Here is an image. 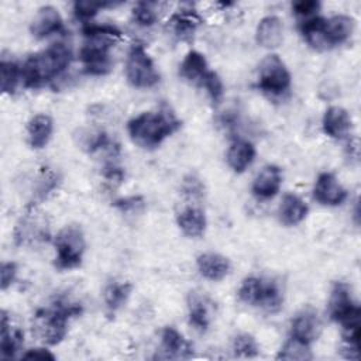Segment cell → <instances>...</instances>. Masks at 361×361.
<instances>
[{
    "label": "cell",
    "mask_w": 361,
    "mask_h": 361,
    "mask_svg": "<svg viewBox=\"0 0 361 361\" xmlns=\"http://www.w3.org/2000/svg\"><path fill=\"white\" fill-rule=\"evenodd\" d=\"M319 8H320V3L316 0H299L292 3V11L299 18H303V21L314 17Z\"/></svg>",
    "instance_id": "d590c367"
},
{
    "label": "cell",
    "mask_w": 361,
    "mask_h": 361,
    "mask_svg": "<svg viewBox=\"0 0 361 361\" xmlns=\"http://www.w3.org/2000/svg\"><path fill=\"white\" fill-rule=\"evenodd\" d=\"M56 183H58V176L55 172L49 171L48 168L42 171L41 176H39V182H38V188H37V192H35V196L37 199L42 200L44 197H47L48 193H51L55 188H56Z\"/></svg>",
    "instance_id": "e575fe53"
},
{
    "label": "cell",
    "mask_w": 361,
    "mask_h": 361,
    "mask_svg": "<svg viewBox=\"0 0 361 361\" xmlns=\"http://www.w3.org/2000/svg\"><path fill=\"white\" fill-rule=\"evenodd\" d=\"M55 267L62 271L75 269L82 264L86 250V240L78 224H66L58 231L54 240Z\"/></svg>",
    "instance_id": "8992f818"
},
{
    "label": "cell",
    "mask_w": 361,
    "mask_h": 361,
    "mask_svg": "<svg viewBox=\"0 0 361 361\" xmlns=\"http://www.w3.org/2000/svg\"><path fill=\"white\" fill-rule=\"evenodd\" d=\"M161 344L168 358H189L193 354L192 344L175 327H165L162 330Z\"/></svg>",
    "instance_id": "d4e9b609"
},
{
    "label": "cell",
    "mask_w": 361,
    "mask_h": 361,
    "mask_svg": "<svg viewBox=\"0 0 361 361\" xmlns=\"http://www.w3.org/2000/svg\"><path fill=\"white\" fill-rule=\"evenodd\" d=\"M21 358L23 360L45 361V360H55V355L49 350H45V348H31L27 353H24Z\"/></svg>",
    "instance_id": "f35d334b"
},
{
    "label": "cell",
    "mask_w": 361,
    "mask_h": 361,
    "mask_svg": "<svg viewBox=\"0 0 361 361\" xmlns=\"http://www.w3.org/2000/svg\"><path fill=\"white\" fill-rule=\"evenodd\" d=\"M85 37L79 51L83 71L89 75H106L111 68L110 49L121 39V31L110 24H86L82 28Z\"/></svg>",
    "instance_id": "6da1fadb"
},
{
    "label": "cell",
    "mask_w": 361,
    "mask_h": 361,
    "mask_svg": "<svg viewBox=\"0 0 361 361\" xmlns=\"http://www.w3.org/2000/svg\"><path fill=\"white\" fill-rule=\"evenodd\" d=\"M255 39L258 45L267 49H274L281 45L283 39V23L276 16H267L261 18L255 30Z\"/></svg>",
    "instance_id": "d6986e66"
},
{
    "label": "cell",
    "mask_w": 361,
    "mask_h": 361,
    "mask_svg": "<svg viewBox=\"0 0 361 361\" xmlns=\"http://www.w3.org/2000/svg\"><path fill=\"white\" fill-rule=\"evenodd\" d=\"M110 6L109 3H96L89 0L75 1L73 3V14L79 21H83L85 25L90 24V20L99 13L100 8Z\"/></svg>",
    "instance_id": "d6a6232c"
},
{
    "label": "cell",
    "mask_w": 361,
    "mask_h": 361,
    "mask_svg": "<svg viewBox=\"0 0 361 361\" xmlns=\"http://www.w3.org/2000/svg\"><path fill=\"white\" fill-rule=\"evenodd\" d=\"M72 61V49L65 42H54L48 48L30 55L21 66V82L25 87H41L61 76Z\"/></svg>",
    "instance_id": "7a4b0ae2"
},
{
    "label": "cell",
    "mask_w": 361,
    "mask_h": 361,
    "mask_svg": "<svg viewBox=\"0 0 361 361\" xmlns=\"http://www.w3.org/2000/svg\"><path fill=\"white\" fill-rule=\"evenodd\" d=\"M21 82V66L13 59L1 58L0 62V86L6 94H13Z\"/></svg>",
    "instance_id": "f1b7e54d"
},
{
    "label": "cell",
    "mask_w": 361,
    "mask_h": 361,
    "mask_svg": "<svg viewBox=\"0 0 361 361\" xmlns=\"http://www.w3.org/2000/svg\"><path fill=\"white\" fill-rule=\"evenodd\" d=\"M48 224L45 219L37 212L35 206H31L27 213L18 220L14 230V240L18 245L32 244L48 240Z\"/></svg>",
    "instance_id": "9c48e42d"
},
{
    "label": "cell",
    "mask_w": 361,
    "mask_h": 361,
    "mask_svg": "<svg viewBox=\"0 0 361 361\" xmlns=\"http://www.w3.org/2000/svg\"><path fill=\"white\" fill-rule=\"evenodd\" d=\"M200 87H203L206 90V93L209 94V97L213 103L219 104L221 102L223 94H224V86H223L220 76L214 71L210 69V72L203 79Z\"/></svg>",
    "instance_id": "836d02e7"
},
{
    "label": "cell",
    "mask_w": 361,
    "mask_h": 361,
    "mask_svg": "<svg viewBox=\"0 0 361 361\" xmlns=\"http://www.w3.org/2000/svg\"><path fill=\"white\" fill-rule=\"evenodd\" d=\"M329 316L337 323H343L353 313L358 312L360 307L353 299L351 288L345 282H336L329 296Z\"/></svg>",
    "instance_id": "30bf717a"
},
{
    "label": "cell",
    "mask_w": 361,
    "mask_h": 361,
    "mask_svg": "<svg viewBox=\"0 0 361 361\" xmlns=\"http://www.w3.org/2000/svg\"><path fill=\"white\" fill-rule=\"evenodd\" d=\"M231 348H233L234 355L241 357V358H252L259 354V347H258L257 340L248 333L237 334L233 338Z\"/></svg>",
    "instance_id": "4dcf8cb0"
},
{
    "label": "cell",
    "mask_w": 361,
    "mask_h": 361,
    "mask_svg": "<svg viewBox=\"0 0 361 361\" xmlns=\"http://www.w3.org/2000/svg\"><path fill=\"white\" fill-rule=\"evenodd\" d=\"M282 185V171L278 165H265L254 178L251 190L258 199L274 197Z\"/></svg>",
    "instance_id": "9a60e30c"
},
{
    "label": "cell",
    "mask_w": 361,
    "mask_h": 361,
    "mask_svg": "<svg viewBox=\"0 0 361 361\" xmlns=\"http://www.w3.org/2000/svg\"><path fill=\"white\" fill-rule=\"evenodd\" d=\"M307 212H309V207L306 202L293 193H286L282 197L278 209L279 220L285 226H296L302 223L306 219Z\"/></svg>",
    "instance_id": "484cf974"
},
{
    "label": "cell",
    "mask_w": 361,
    "mask_h": 361,
    "mask_svg": "<svg viewBox=\"0 0 361 361\" xmlns=\"http://www.w3.org/2000/svg\"><path fill=\"white\" fill-rule=\"evenodd\" d=\"M82 312L79 305L58 302L52 307L41 309L35 313L34 329L39 338L48 345L59 344L68 333V322L71 317Z\"/></svg>",
    "instance_id": "277c9868"
},
{
    "label": "cell",
    "mask_w": 361,
    "mask_h": 361,
    "mask_svg": "<svg viewBox=\"0 0 361 361\" xmlns=\"http://www.w3.org/2000/svg\"><path fill=\"white\" fill-rule=\"evenodd\" d=\"M255 147L252 142H250L248 140H241L237 138L234 140L226 154V159L228 166L237 172V173H243L255 159Z\"/></svg>",
    "instance_id": "ffe728a7"
},
{
    "label": "cell",
    "mask_w": 361,
    "mask_h": 361,
    "mask_svg": "<svg viewBox=\"0 0 361 361\" xmlns=\"http://www.w3.org/2000/svg\"><path fill=\"white\" fill-rule=\"evenodd\" d=\"M355 30V20L345 14H337L324 20L323 37L326 47H336L347 42Z\"/></svg>",
    "instance_id": "5bb4252c"
},
{
    "label": "cell",
    "mask_w": 361,
    "mask_h": 361,
    "mask_svg": "<svg viewBox=\"0 0 361 361\" xmlns=\"http://www.w3.org/2000/svg\"><path fill=\"white\" fill-rule=\"evenodd\" d=\"M54 133V120L48 114H35L27 124V141L31 148H44Z\"/></svg>",
    "instance_id": "7402d4cb"
},
{
    "label": "cell",
    "mask_w": 361,
    "mask_h": 361,
    "mask_svg": "<svg viewBox=\"0 0 361 361\" xmlns=\"http://www.w3.org/2000/svg\"><path fill=\"white\" fill-rule=\"evenodd\" d=\"M238 299L250 306L261 307L267 312H278L283 303L281 285L269 278L247 276L238 288Z\"/></svg>",
    "instance_id": "5b68a950"
},
{
    "label": "cell",
    "mask_w": 361,
    "mask_h": 361,
    "mask_svg": "<svg viewBox=\"0 0 361 361\" xmlns=\"http://www.w3.org/2000/svg\"><path fill=\"white\" fill-rule=\"evenodd\" d=\"M210 72L207 61L203 54L199 51H189L179 66L180 76L188 80L189 83H193L196 86H200L206 75Z\"/></svg>",
    "instance_id": "cb8c5ba5"
},
{
    "label": "cell",
    "mask_w": 361,
    "mask_h": 361,
    "mask_svg": "<svg viewBox=\"0 0 361 361\" xmlns=\"http://www.w3.org/2000/svg\"><path fill=\"white\" fill-rule=\"evenodd\" d=\"M196 267L199 274L207 281H221L224 279L230 271L231 264L227 257L219 252H203L196 258Z\"/></svg>",
    "instance_id": "2e32d148"
},
{
    "label": "cell",
    "mask_w": 361,
    "mask_h": 361,
    "mask_svg": "<svg viewBox=\"0 0 361 361\" xmlns=\"http://www.w3.org/2000/svg\"><path fill=\"white\" fill-rule=\"evenodd\" d=\"M182 190L185 195H188L190 197H200L203 195V185L197 178L189 175L188 178L183 179Z\"/></svg>",
    "instance_id": "74e56055"
},
{
    "label": "cell",
    "mask_w": 361,
    "mask_h": 361,
    "mask_svg": "<svg viewBox=\"0 0 361 361\" xmlns=\"http://www.w3.org/2000/svg\"><path fill=\"white\" fill-rule=\"evenodd\" d=\"M322 333V322L316 310L306 307L302 309L292 320L290 326V337L306 343L312 344L319 338Z\"/></svg>",
    "instance_id": "7c38bea8"
},
{
    "label": "cell",
    "mask_w": 361,
    "mask_h": 361,
    "mask_svg": "<svg viewBox=\"0 0 361 361\" xmlns=\"http://www.w3.org/2000/svg\"><path fill=\"white\" fill-rule=\"evenodd\" d=\"M126 78L137 89H149L159 82L155 63L142 44L131 45L126 59Z\"/></svg>",
    "instance_id": "52a82bcc"
},
{
    "label": "cell",
    "mask_w": 361,
    "mask_h": 361,
    "mask_svg": "<svg viewBox=\"0 0 361 361\" xmlns=\"http://www.w3.org/2000/svg\"><path fill=\"white\" fill-rule=\"evenodd\" d=\"M323 131L334 140H341L351 130V116L341 106H330L326 109L322 120Z\"/></svg>",
    "instance_id": "e0dca14e"
},
{
    "label": "cell",
    "mask_w": 361,
    "mask_h": 361,
    "mask_svg": "<svg viewBox=\"0 0 361 361\" xmlns=\"http://www.w3.org/2000/svg\"><path fill=\"white\" fill-rule=\"evenodd\" d=\"M180 127V121L168 109L142 111L127 123V131L133 142L141 148H155Z\"/></svg>",
    "instance_id": "3957f363"
},
{
    "label": "cell",
    "mask_w": 361,
    "mask_h": 361,
    "mask_svg": "<svg viewBox=\"0 0 361 361\" xmlns=\"http://www.w3.org/2000/svg\"><path fill=\"white\" fill-rule=\"evenodd\" d=\"M212 302L207 296L190 292L188 296V316L189 323L197 331H206L212 320Z\"/></svg>",
    "instance_id": "ac0fdd59"
},
{
    "label": "cell",
    "mask_w": 361,
    "mask_h": 361,
    "mask_svg": "<svg viewBox=\"0 0 361 361\" xmlns=\"http://www.w3.org/2000/svg\"><path fill=\"white\" fill-rule=\"evenodd\" d=\"M157 7L158 3L154 1H138L133 8L134 21L142 27L152 25L158 18Z\"/></svg>",
    "instance_id": "1f68e13d"
},
{
    "label": "cell",
    "mask_w": 361,
    "mask_h": 361,
    "mask_svg": "<svg viewBox=\"0 0 361 361\" xmlns=\"http://www.w3.org/2000/svg\"><path fill=\"white\" fill-rule=\"evenodd\" d=\"M258 87L269 94H282L290 87V73L276 55H267L258 66Z\"/></svg>",
    "instance_id": "ba28073f"
},
{
    "label": "cell",
    "mask_w": 361,
    "mask_h": 361,
    "mask_svg": "<svg viewBox=\"0 0 361 361\" xmlns=\"http://www.w3.org/2000/svg\"><path fill=\"white\" fill-rule=\"evenodd\" d=\"M176 223L185 235L199 238L206 230V214L197 206H186L178 213Z\"/></svg>",
    "instance_id": "603a6c76"
},
{
    "label": "cell",
    "mask_w": 361,
    "mask_h": 361,
    "mask_svg": "<svg viewBox=\"0 0 361 361\" xmlns=\"http://www.w3.org/2000/svg\"><path fill=\"white\" fill-rule=\"evenodd\" d=\"M314 199L324 206H338L347 199V189L330 172H322L313 186Z\"/></svg>",
    "instance_id": "8fae6325"
},
{
    "label": "cell",
    "mask_w": 361,
    "mask_h": 361,
    "mask_svg": "<svg viewBox=\"0 0 361 361\" xmlns=\"http://www.w3.org/2000/svg\"><path fill=\"white\" fill-rule=\"evenodd\" d=\"M24 343V333L11 324L6 310L1 312V333H0V355L3 360L14 358Z\"/></svg>",
    "instance_id": "44dd1931"
},
{
    "label": "cell",
    "mask_w": 361,
    "mask_h": 361,
    "mask_svg": "<svg viewBox=\"0 0 361 361\" xmlns=\"http://www.w3.org/2000/svg\"><path fill=\"white\" fill-rule=\"evenodd\" d=\"M63 30V20L54 6H42L37 10L30 24V32L32 37L42 39L52 34H58Z\"/></svg>",
    "instance_id": "4fadbf2b"
},
{
    "label": "cell",
    "mask_w": 361,
    "mask_h": 361,
    "mask_svg": "<svg viewBox=\"0 0 361 361\" xmlns=\"http://www.w3.org/2000/svg\"><path fill=\"white\" fill-rule=\"evenodd\" d=\"M133 290L131 283L128 282H110L103 290V299L106 307L110 312L118 310L130 298Z\"/></svg>",
    "instance_id": "83f0119b"
},
{
    "label": "cell",
    "mask_w": 361,
    "mask_h": 361,
    "mask_svg": "<svg viewBox=\"0 0 361 361\" xmlns=\"http://www.w3.org/2000/svg\"><path fill=\"white\" fill-rule=\"evenodd\" d=\"M17 276V265L16 262H3L0 267V278H1V290H6L16 281Z\"/></svg>",
    "instance_id": "8d00e7d4"
},
{
    "label": "cell",
    "mask_w": 361,
    "mask_h": 361,
    "mask_svg": "<svg viewBox=\"0 0 361 361\" xmlns=\"http://www.w3.org/2000/svg\"><path fill=\"white\" fill-rule=\"evenodd\" d=\"M168 23L173 35L185 41L193 37L196 28L200 24V17L193 10H179L171 17Z\"/></svg>",
    "instance_id": "4316f807"
},
{
    "label": "cell",
    "mask_w": 361,
    "mask_h": 361,
    "mask_svg": "<svg viewBox=\"0 0 361 361\" xmlns=\"http://www.w3.org/2000/svg\"><path fill=\"white\" fill-rule=\"evenodd\" d=\"M310 345L302 343L293 337H290L279 350L276 358L278 360H288V361H306L312 360Z\"/></svg>",
    "instance_id": "f546056e"
}]
</instances>
